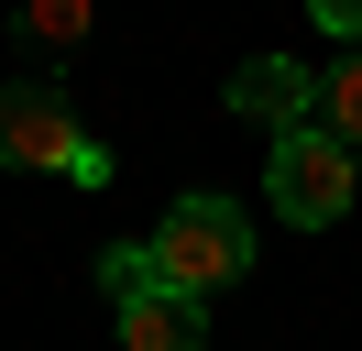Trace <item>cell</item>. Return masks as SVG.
Segmentation results:
<instances>
[{
	"label": "cell",
	"instance_id": "obj_9",
	"mask_svg": "<svg viewBox=\"0 0 362 351\" xmlns=\"http://www.w3.org/2000/svg\"><path fill=\"white\" fill-rule=\"evenodd\" d=\"M308 11H318V22H329V33H340V44H362V0H308Z\"/></svg>",
	"mask_w": 362,
	"mask_h": 351
},
{
	"label": "cell",
	"instance_id": "obj_5",
	"mask_svg": "<svg viewBox=\"0 0 362 351\" xmlns=\"http://www.w3.org/2000/svg\"><path fill=\"white\" fill-rule=\"evenodd\" d=\"M121 351H209V297L187 285H143L121 307Z\"/></svg>",
	"mask_w": 362,
	"mask_h": 351
},
{
	"label": "cell",
	"instance_id": "obj_8",
	"mask_svg": "<svg viewBox=\"0 0 362 351\" xmlns=\"http://www.w3.org/2000/svg\"><path fill=\"white\" fill-rule=\"evenodd\" d=\"M143 285H165V263H154V241H110V253H99V297H110V307H132Z\"/></svg>",
	"mask_w": 362,
	"mask_h": 351
},
{
	"label": "cell",
	"instance_id": "obj_4",
	"mask_svg": "<svg viewBox=\"0 0 362 351\" xmlns=\"http://www.w3.org/2000/svg\"><path fill=\"white\" fill-rule=\"evenodd\" d=\"M230 110H242V121H274V132H296L318 110V77L296 55H242L230 66Z\"/></svg>",
	"mask_w": 362,
	"mask_h": 351
},
{
	"label": "cell",
	"instance_id": "obj_7",
	"mask_svg": "<svg viewBox=\"0 0 362 351\" xmlns=\"http://www.w3.org/2000/svg\"><path fill=\"white\" fill-rule=\"evenodd\" d=\"M318 132H340V143L362 154V55H340L329 77H318Z\"/></svg>",
	"mask_w": 362,
	"mask_h": 351
},
{
	"label": "cell",
	"instance_id": "obj_3",
	"mask_svg": "<svg viewBox=\"0 0 362 351\" xmlns=\"http://www.w3.org/2000/svg\"><path fill=\"white\" fill-rule=\"evenodd\" d=\"M77 154H88V132H77V110H66V88H55V77H11V88H0V165L66 176Z\"/></svg>",
	"mask_w": 362,
	"mask_h": 351
},
{
	"label": "cell",
	"instance_id": "obj_2",
	"mask_svg": "<svg viewBox=\"0 0 362 351\" xmlns=\"http://www.w3.org/2000/svg\"><path fill=\"white\" fill-rule=\"evenodd\" d=\"M154 263L187 297H220L230 275H252V219L230 209V197H176V209L154 219Z\"/></svg>",
	"mask_w": 362,
	"mask_h": 351
},
{
	"label": "cell",
	"instance_id": "obj_6",
	"mask_svg": "<svg viewBox=\"0 0 362 351\" xmlns=\"http://www.w3.org/2000/svg\"><path fill=\"white\" fill-rule=\"evenodd\" d=\"M11 33H23L33 55H66V44H88V0H23Z\"/></svg>",
	"mask_w": 362,
	"mask_h": 351
},
{
	"label": "cell",
	"instance_id": "obj_1",
	"mask_svg": "<svg viewBox=\"0 0 362 351\" xmlns=\"http://www.w3.org/2000/svg\"><path fill=\"white\" fill-rule=\"evenodd\" d=\"M264 197L296 219V231H329V219H351V197H362V165H351V143H340V132L296 121V132H274Z\"/></svg>",
	"mask_w": 362,
	"mask_h": 351
}]
</instances>
